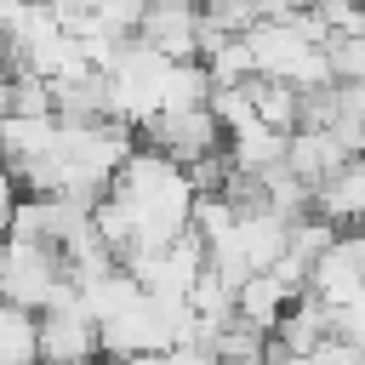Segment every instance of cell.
Returning a JSON list of instances; mask_svg holds the SVG:
<instances>
[{
  "mask_svg": "<svg viewBox=\"0 0 365 365\" xmlns=\"http://www.w3.org/2000/svg\"><path fill=\"white\" fill-rule=\"evenodd\" d=\"M0 365H40V314L23 302L0 308Z\"/></svg>",
  "mask_w": 365,
  "mask_h": 365,
  "instance_id": "8fae6325",
  "label": "cell"
},
{
  "mask_svg": "<svg viewBox=\"0 0 365 365\" xmlns=\"http://www.w3.org/2000/svg\"><path fill=\"white\" fill-rule=\"evenodd\" d=\"M0 279H6V302H23V308H34V314L80 297V285H74V274H68V251H63L57 240H40V234H11V245H6V274H0Z\"/></svg>",
  "mask_w": 365,
  "mask_h": 365,
  "instance_id": "6da1fadb",
  "label": "cell"
},
{
  "mask_svg": "<svg viewBox=\"0 0 365 365\" xmlns=\"http://www.w3.org/2000/svg\"><path fill=\"white\" fill-rule=\"evenodd\" d=\"M245 91L257 103V120L274 131H297L302 125V86L285 74H245Z\"/></svg>",
  "mask_w": 365,
  "mask_h": 365,
  "instance_id": "30bf717a",
  "label": "cell"
},
{
  "mask_svg": "<svg viewBox=\"0 0 365 365\" xmlns=\"http://www.w3.org/2000/svg\"><path fill=\"white\" fill-rule=\"evenodd\" d=\"M291 297H297V285H291L279 268H257V274H245V279H240L234 308H240V319H245V325H257V331H268V336H274V325H279V314L291 308Z\"/></svg>",
  "mask_w": 365,
  "mask_h": 365,
  "instance_id": "52a82bcc",
  "label": "cell"
},
{
  "mask_svg": "<svg viewBox=\"0 0 365 365\" xmlns=\"http://www.w3.org/2000/svg\"><path fill=\"white\" fill-rule=\"evenodd\" d=\"M268 17H274L268 0H205V29L211 34H251Z\"/></svg>",
  "mask_w": 365,
  "mask_h": 365,
  "instance_id": "7c38bea8",
  "label": "cell"
},
{
  "mask_svg": "<svg viewBox=\"0 0 365 365\" xmlns=\"http://www.w3.org/2000/svg\"><path fill=\"white\" fill-rule=\"evenodd\" d=\"M314 211H325V217L342 222V228H359V222H365V154H354L331 182L314 188Z\"/></svg>",
  "mask_w": 365,
  "mask_h": 365,
  "instance_id": "9c48e42d",
  "label": "cell"
},
{
  "mask_svg": "<svg viewBox=\"0 0 365 365\" xmlns=\"http://www.w3.org/2000/svg\"><path fill=\"white\" fill-rule=\"evenodd\" d=\"M285 160H291V171H297L308 188H319V182H331V177L354 160V148H348L331 125H297V131H291V154H285Z\"/></svg>",
  "mask_w": 365,
  "mask_h": 365,
  "instance_id": "8992f818",
  "label": "cell"
},
{
  "mask_svg": "<svg viewBox=\"0 0 365 365\" xmlns=\"http://www.w3.org/2000/svg\"><path fill=\"white\" fill-rule=\"evenodd\" d=\"M336 331H342L348 342H359V348H365V291H359V297H348V302L336 308Z\"/></svg>",
  "mask_w": 365,
  "mask_h": 365,
  "instance_id": "5bb4252c",
  "label": "cell"
},
{
  "mask_svg": "<svg viewBox=\"0 0 365 365\" xmlns=\"http://www.w3.org/2000/svg\"><path fill=\"white\" fill-rule=\"evenodd\" d=\"M137 131H143V143L165 148V154L182 160V165H194V160L228 148V125L217 120L211 103H194V108H160V114H148Z\"/></svg>",
  "mask_w": 365,
  "mask_h": 365,
  "instance_id": "7a4b0ae2",
  "label": "cell"
},
{
  "mask_svg": "<svg viewBox=\"0 0 365 365\" xmlns=\"http://www.w3.org/2000/svg\"><path fill=\"white\" fill-rule=\"evenodd\" d=\"M291 154V131H274V125H245V131H228V165L245 171V177H268L274 165H285Z\"/></svg>",
  "mask_w": 365,
  "mask_h": 365,
  "instance_id": "ba28073f",
  "label": "cell"
},
{
  "mask_svg": "<svg viewBox=\"0 0 365 365\" xmlns=\"http://www.w3.org/2000/svg\"><path fill=\"white\" fill-rule=\"evenodd\" d=\"M325 57H331V74H336V80H365V34H336V40H325Z\"/></svg>",
  "mask_w": 365,
  "mask_h": 365,
  "instance_id": "4fadbf2b",
  "label": "cell"
},
{
  "mask_svg": "<svg viewBox=\"0 0 365 365\" xmlns=\"http://www.w3.org/2000/svg\"><path fill=\"white\" fill-rule=\"evenodd\" d=\"M103 319L86 308V297H68L40 314V365H103Z\"/></svg>",
  "mask_w": 365,
  "mask_h": 365,
  "instance_id": "3957f363",
  "label": "cell"
},
{
  "mask_svg": "<svg viewBox=\"0 0 365 365\" xmlns=\"http://www.w3.org/2000/svg\"><path fill=\"white\" fill-rule=\"evenodd\" d=\"M331 336H336V308L308 285V291H297L291 308L279 314V325H274V336H268V365H285L291 354H314V348L331 342Z\"/></svg>",
  "mask_w": 365,
  "mask_h": 365,
  "instance_id": "277c9868",
  "label": "cell"
},
{
  "mask_svg": "<svg viewBox=\"0 0 365 365\" xmlns=\"http://www.w3.org/2000/svg\"><path fill=\"white\" fill-rule=\"evenodd\" d=\"M205 34V0H148L143 11V40L160 46L165 57H200Z\"/></svg>",
  "mask_w": 365,
  "mask_h": 365,
  "instance_id": "5b68a950",
  "label": "cell"
}]
</instances>
